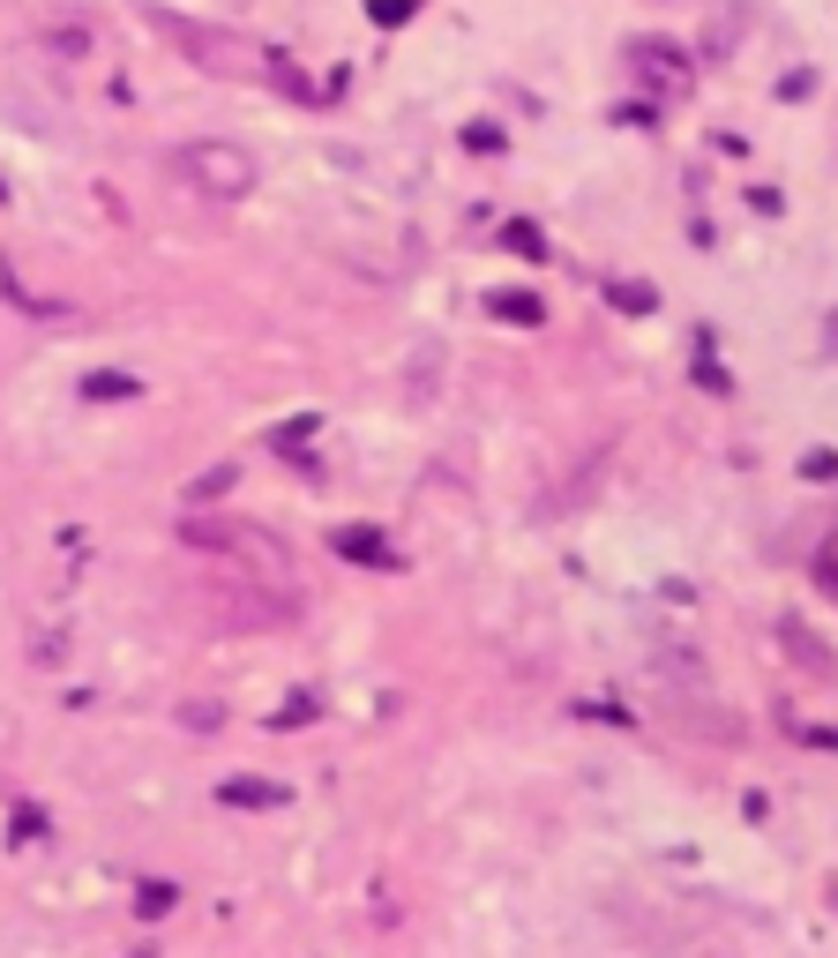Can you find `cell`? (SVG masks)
<instances>
[{
    "label": "cell",
    "instance_id": "cell-1",
    "mask_svg": "<svg viewBox=\"0 0 838 958\" xmlns=\"http://www.w3.org/2000/svg\"><path fill=\"white\" fill-rule=\"evenodd\" d=\"M150 23H158V31H172V45H180L188 60H203L210 76H262V83H278V90H285V98H315L307 68H299L293 53H278V45L225 38V31H210V23H188V15H166V8H150Z\"/></svg>",
    "mask_w": 838,
    "mask_h": 958
},
{
    "label": "cell",
    "instance_id": "cell-2",
    "mask_svg": "<svg viewBox=\"0 0 838 958\" xmlns=\"http://www.w3.org/2000/svg\"><path fill=\"white\" fill-rule=\"evenodd\" d=\"M172 166H180L188 188H203L210 203H240V195L254 188V158L240 150V143H188Z\"/></svg>",
    "mask_w": 838,
    "mask_h": 958
},
{
    "label": "cell",
    "instance_id": "cell-3",
    "mask_svg": "<svg viewBox=\"0 0 838 958\" xmlns=\"http://www.w3.org/2000/svg\"><path fill=\"white\" fill-rule=\"evenodd\" d=\"M628 68H636V76H644V83H659V90H673V98H681V90H689V60H681V53H673V45H628Z\"/></svg>",
    "mask_w": 838,
    "mask_h": 958
},
{
    "label": "cell",
    "instance_id": "cell-4",
    "mask_svg": "<svg viewBox=\"0 0 838 958\" xmlns=\"http://www.w3.org/2000/svg\"><path fill=\"white\" fill-rule=\"evenodd\" d=\"M779 644H786V652H794L808 674H838V652H831V644H824L808 622H801V615H786V622H779Z\"/></svg>",
    "mask_w": 838,
    "mask_h": 958
},
{
    "label": "cell",
    "instance_id": "cell-5",
    "mask_svg": "<svg viewBox=\"0 0 838 958\" xmlns=\"http://www.w3.org/2000/svg\"><path fill=\"white\" fill-rule=\"evenodd\" d=\"M337 554H352V562H397V554L382 546V532H360V525L337 532Z\"/></svg>",
    "mask_w": 838,
    "mask_h": 958
},
{
    "label": "cell",
    "instance_id": "cell-6",
    "mask_svg": "<svg viewBox=\"0 0 838 958\" xmlns=\"http://www.w3.org/2000/svg\"><path fill=\"white\" fill-rule=\"evenodd\" d=\"M502 248L524 255V262H546V233H540V225H524V217H509V225H502Z\"/></svg>",
    "mask_w": 838,
    "mask_h": 958
},
{
    "label": "cell",
    "instance_id": "cell-7",
    "mask_svg": "<svg viewBox=\"0 0 838 958\" xmlns=\"http://www.w3.org/2000/svg\"><path fill=\"white\" fill-rule=\"evenodd\" d=\"M225 801H233V809H240V801H248V809H278L285 787H270V779H225Z\"/></svg>",
    "mask_w": 838,
    "mask_h": 958
},
{
    "label": "cell",
    "instance_id": "cell-8",
    "mask_svg": "<svg viewBox=\"0 0 838 958\" xmlns=\"http://www.w3.org/2000/svg\"><path fill=\"white\" fill-rule=\"evenodd\" d=\"M487 307H495L502 323H524V330H532V323H540V315H546V307H540V292H495Z\"/></svg>",
    "mask_w": 838,
    "mask_h": 958
},
{
    "label": "cell",
    "instance_id": "cell-9",
    "mask_svg": "<svg viewBox=\"0 0 838 958\" xmlns=\"http://www.w3.org/2000/svg\"><path fill=\"white\" fill-rule=\"evenodd\" d=\"M607 300H614L622 315H652V307H659V292L636 285V278H614V285H607Z\"/></svg>",
    "mask_w": 838,
    "mask_h": 958
},
{
    "label": "cell",
    "instance_id": "cell-10",
    "mask_svg": "<svg viewBox=\"0 0 838 958\" xmlns=\"http://www.w3.org/2000/svg\"><path fill=\"white\" fill-rule=\"evenodd\" d=\"M659 674H667L673 689H704V667H697V652H659Z\"/></svg>",
    "mask_w": 838,
    "mask_h": 958
},
{
    "label": "cell",
    "instance_id": "cell-11",
    "mask_svg": "<svg viewBox=\"0 0 838 958\" xmlns=\"http://www.w3.org/2000/svg\"><path fill=\"white\" fill-rule=\"evenodd\" d=\"M225 487H233V464H217V472H203V480H195L188 495H195V501H217V495H225Z\"/></svg>",
    "mask_w": 838,
    "mask_h": 958
},
{
    "label": "cell",
    "instance_id": "cell-12",
    "mask_svg": "<svg viewBox=\"0 0 838 958\" xmlns=\"http://www.w3.org/2000/svg\"><path fill=\"white\" fill-rule=\"evenodd\" d=\"M83 397H135V382H127V375H90Z\"/></svg>",
    "mask_w": 838,
    "mask_h": 958
},
{
    "label": "cell",
    "instance_id": "cell-13",
    "mask_svg": "<svg viewBox=\"0 0 838 958\" xmlns=\"http://www.w3.org/2000/svg\"><path fill=\"white\" fill-rule=\"evenodd\" d=\"M412 8H419V0H375V23H382V31H397V23H412Z\"/></svg>",
    "mask_w": 838,
    "mask_h": 958
},
{
    "label": "cell",
    "instance_id": "cell-14",
    "mask_svg": "<svg viewBox=\"0 0 838 958\" xmlns=\"http://www.w3.org/2000/svg\"><path fill=\"white\" fill-rule=\"evenodd\" d=\"M801 472H808V480H838V450H808Z\"/></svg>",
    "mask_w": 838,
    "mask_h": 958
},
{
    "label": "cell",
    "instance_id": "cell-15",
    "mask_svg": "<svg viewBox=\"0 0 838 958\" xmlns=\"http://www.w3.org/2000/svg\"><path fill=\"white\" fill-rule=\"evenodd\" d=\"M464 150H502V127L472 121V127H464Z\"/></svg>",
    "mask_w": 838,
    "mask_h": 958
},
{
    "label": "cell",
    "instance_id": "cell-16",
    "mask_svg": "<svg viewBox=\"0 0 838 958\" xmlns=\"http://www.w3.org/2000/svg\"><path fill=\"white\" fill-rule=\"evenodd\" d=\"M816 584H824V591H831V599H838V540L824 546V554H816Z\"/></svg>",
    "mask_w": 838,
    "mask_h": 958
},
{
    "label": "cell",
    "instance_id": "cell-17",
    "mask_svg": "<svg viewBox=\"0 0 838 958\" xmlns=\"http://www.w3.org/2000/svg\"><path fill=\"white\" fill-rule=\"evenodd\" d=\"M808 90H816V76H808V68H794V76L779 83V98H808Z\"/></svg>",
    "mask_w": 838,
    "mask_h": 958
},
{
    "label": "cell",
    "instance_id": "cell-18",
    "mask_svg": "<svg viewBox=\"0 0 838 958\" xmlns=\"http://www.w3.org/2000/svg\"><path fill=\"white\" fill-rule=\"evenodd\" d=\"M824 345H831V352H838V315H831V323H824Z\"/></svg>",
    "mask_w": 838,
    "mask_h": 958
}]
</instances>
